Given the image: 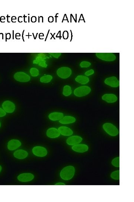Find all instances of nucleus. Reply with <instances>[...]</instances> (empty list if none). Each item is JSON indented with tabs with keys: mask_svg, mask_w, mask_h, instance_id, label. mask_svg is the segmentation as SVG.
I'll return each mask as SVG.
<instances>
[{
	"mask_svg": "<svg viewBox=\"0 0 134 202\" xmlns=\"http://www.w3.org/2000/svg\"><path fill=\"white\" fill-rule=\"evenodd\" d=\"M76 121V118L73 116H66L59 120V122L61 124H67L73 123Z\"/></svg>",
	"mask_w": 134,
	"mask_h": 202,
	"instance_id": "19",
	"label": "nucleus"
},
{
	"mask_svg": "<svg viewBox=\"0 0 134 202\" xmlns=\"http://www.w3.org/2000/svg\"><path fill=\"white\" fill-rule=\"evenodd\" d=\"M72 88L69 85H65L63 88V94L66 97H68L72 94Z\"/></svg>",
	"mask_w": 134,
	"mask_h": 202,
	"instance_id": "21",
	"label": "nucleus"
},
{
	"mask_svg": "<svg viewBox=\"0 0 134 202\" xmlns=\"http://www.w3.org/2000/svg\"><path fill=\"white\" fill-rule=\"evenodd\" d=\"M112 166L115 167H120V158L117 157L112 160Z\"/></svg>",
	"mask_w": 134,
	"mask_h": 202,
	"instance_id": "26",
	"label": "nucleus"
},
{
	"mask_svg": "<svg viewBox=\"0 0 134 202\" xmlns=\"http://www.w3.org/2000/svg\"><path fill=\"white\" fill-rule=\"evenodd\" d=\"M6 115V112L3 109L0 108V117H4Z\"/></svg>",
	"mask_w": 134,
	"mask_h": 202,
	"instance_id": "29",
	"label": "nucleus"
},
{
	"mask_svg": "<svg viewBox=\"0 0 134 202\" xmlns=\"http://www.w3.org/2000/svg\"><path fill=\"white\" fill-rule=\"evenodd\" d=\"M53 79L52 76L50 75H46L43 76L40 79V81L42 83H48L51 82Z\"/></svg>",
	"mask_w": 134,
	"mask_h": 202,
	"instance_id": "22",
	"label": "nucleus"
},
{
	"mask_svg": "<svg viewBox=\"0 0 134 202\" xmlns=\"http://www.w3.org/2000/svg\"><path fill=\"white\" fill-rule=\"evenodd\" d=\"M21 145V143L19 140L16 139L11 140L9 141L7 148L9 150H13L19 147Z\"/></svg>",
	"mask_w": 134,
	"mask_h": 202,
	"instance_id": "13",
	"label": "nucleus"
},
{
	"mask_svg": "<svg viewBox=\"0 0 134 202\" xmlns=\"http://www.w3.org/2000/svg\"><path fill=\"white\" fill-rule=\"evenodd\" d=\"M60 132L58 129L55 128H51L47 130V136L50 138H56L60 136Z\"/></svg>",
	"mask_w": 134,
	"mask_h": 202,
	"instance_id": "15",
	"label": "nucleus"
},
{
	"mask_svg": "<svg viewBox=\"0 0 134 202\" xmlns=\"http://www.w3.org/2000/svg\"><path fill=\"white\" fill-rule=\"evenodd\" d=\"M82 141V138L81 137L77 136H72L68 138L67 140V143L68 145L73 146L79 144Z\"/></svg>",
	"mask_w": 134,
	"mask_h": 202,
	"instance_id": "11",
	"label": "nucleus"
},
{
	"mask_svg": "<svg viewBox=\"0 0 134 202\" xmlns=\"http://www.w3.org/2000/svg\"><path fill=\"white\" fill-rule=\"evenodd\" d=\"M91 63L90 62L87 61H83L80 64V66L81 68H87L90 66Z\"/></svg>",
	"mask_w": 134,
	"mask_h": 202,
	"instance_id": "27",
	"label": "nucleus"
},
{
	"mask_svg": "<svg viewBox=\"0 0 134 202\" xmlns=\"http://www.w3.org/2000/svg\"><path fill=\"white\" fill-rule=\"evenodd\" d=\"M34 175L30 173H25L21 174L18 177V181L21 182H28L32 181L34 179Z\"/></svg>",
	"mask_w": 134,
	"mask_h": 202,
	"instance_id": "12",
	"label": "nucleus"
},
{
	"mask_svg": "<svg viewBox=\"0 0 134 202\" xmlns=\"http://www.w3.org/2000/svg\"><path fill=\"white\" fill-rule=\"evenodd\" d=\"M30 73L31 75L33 77H37L39 74V71L38 70L34 68H31Z\"/></svg>",
	"mask_w": 134,
	"mask_h": 202,
	"instance_id": "24",
	"label": "nucleus"
},
{
	"mask_svg": "<svg viewBox=\"0 0 134 202\" xmlns=\"http://www.w3.org/2000/svg\"><path fill=\"white\" fill-rule=\"evenodd\" d=\"M72 70L68 67H61L59 68L57 71V74L58 77L62 79H67L71 75Z\"/></svg>",
	"mask_w": 134,
	"mask_h": 202,
	"instance_id": "4",
	"label": "nucleus"
},
{
	"mask_svg": "<svg viewBox=\"0 0 134 202\" xmlns=\"http://www.w3.org/2000/svg\"><path fill=\"white\" fill-rule=\"evenodd\" d=\"M75 172V169L73 166H67L61 170L60 173V176L62 179L68 181L73 178Z\"/></svg>",
	"mask_w": 134,
	"mask_h": 202,
	"instance_id": "1",
	"label": "nucleus"
},
{
	"mask_svg": "<svg viewBox=\"0 0 134 202\" xmlns=\"http://www.w3.org/2000/svg\"><path fill=\"white\" fill-rule=\"evenodd\" d=\"M96 55L100 59L107 62L114 61L116 58L112 53H97Z\"/></svg>",
	"mask_w": 134,
	"mask_h": 202,
	"instance_id": "5",
	"label": "nucleus"
},
{
	"mask_svg": "<svg viewBox=\"0 0 134 202\" xmlns=\"http://www.w3.org/2000/svg\"><path fill=\"white\" fill-rule=\"evenodd\" d=\"M103 128L108 134L112 136H116L119 134V130L115 125L110 123H106L103 125Z\"/></svg>",
	"mask_w": 134,
	"mask_h": 202,
	"instance_id": "2",
	"label": "nucleus"
},
{
	"mask_svg": "<svg viewBox=\"0 0 134 202\" xmlns=\"http://www.w3.org/2000/svg\"><path fill=\"white\" fill-rule=\"evenodd\" d=\"M1 127V122H0V127Z\"/></svg>",
	"mask_w": 134,
	"mask_h": 202,
	"instance_id": "33",
	"label": "nucleus"
},
{
	"mask_svg": "<svg viewBox=\"0 0 134 202\" xmlns=\"http://www.w3.org/2000/svg\"><path fill=\"white\" fill-rule=\"evenodd\" d=\"M34 63L38 64L39 66L44 68H46L47 66V65L46 64V62L40 57H38L37 58L36 60L34 61Z\"/></svg>",
	"mask_w": 134,
	"mask_h": 202,
	"instance_id": "23",
	"label": "nucleus"
},
{
	"mask_svg": "<svg viewBox=\"0 0 134 202\" xmlns=\"http://www.w3.org/2000/svg\"><path fill=\"white\" fill-rule=\"evenodd\" d=\"M75 81L78 83L82 85H85L88 83L89 78L87 76L79 75L75 79Z\"/></svg>",
	"mask_w": 134,
	"mask_h": 202,
	"instance_id": "20",
	"label": "nucleus"
},
{
	"mask_svg": "<svg viewBox=\"0 0 134 202\" xmlns=\"http://www.w3.org/2000/svg\"><path fill=\"white\" fill-rule=\"evenodd\" d=\"M56 185H65V184H64V183H57Z\"/></svg>",
	"mask_w": 134,
	"mask_h": 202,
	"instance_id": "31",
	"label": "nucleus"
},
{
	"mask_svg": "<svg viewBox=\"0 0 134 202\" xmlns=\"http://www.w3.org/2000/svg\"><path fill=\"white\" fill-rule=\"evenodd\" d=\"M106 84L113 88H117L119 86L120 81L115 77H108L104 81Z\"/></svg>",
	"mask_w": 134,
	"mask_h": 202,
	"instance_id": "8",
	"label": "nucleus"
},
{
	"mask_svg": "<svg viewBox=\"0 0 134 202\" xmlns=\"http://www.w3.org/2000/svg\"><path fill=\"white\" fill-rule=\"evenodd\" d=\"M91 89L90 87L83 86L77 88L74 91V94L76 97H81L87 96L90 94Z\"/></svg>",
	"mask_w": 134,
	"mask_h": 202,
	"instance_id": "3",
	"label": "nucleus"
},
{
	"mask_svg": "<svg viewBox=\"0 0 134 202\" xmlns=\"http://www.w3.org/2000/svg\"><path fill=\"white\" fill-rule=\"evenodd\" d=\"M64 117V115L63 113L58 112L51 113L49 115V119L53 121L60 120Z\"/></svg>",
	"mask_w": 134,
	"mask_h": 202,
	"instance_id": "17",
	"label": "nucleus"
},
{
	"mask_svg": "<svg viewBox=\"0 0 134 202\" xmlns=\"http://www.w3.org/2000/svg\"><path fill=\"white\" fill-rule=\"evenodd\" d=\"M33 153L35 156L42 157L47 155V150L44 147L37 146L33 148Z\"/></svg>",
	"mask_w": 134,
	"mask_h": 202,
	"instance_id": "9",
	"label": "nucleus"
},
{
	"mask_svg": "<svg viewBox=\"0 0 134 202\" xmlns=\"http://www.w3.org/2000/svg\"><path fill=\"white\" fill-rule=\"evenodd\" d=\"M111 177L112 179L119 180L120 179V171L117 170L112 172L111 174Z\"/></svg>",
	"mask_w": 134,
	"mask_h": 202,
	"instance_id": "25",
	"label": "nucleus"
},
{
	"mask_svg": "<svg viewBox=\"0 0 134 202\" xmlns=\"http://www.w3.org/2000/svg\"><path fill=\"white\" fill-rule=\"evenodd\" d=\"M50 54L56 58H58L61 54V53H50Z\"/></svg>",
	"mask_w": 134,
	"mask_h": 202,
	"instance_id": "30",
	"label": "nucleus"
},
{
	"mask_svg": "<svg viewBox=\"0 0 134 202\" xmlns=\"http://www.w3.org/2000/svg\"><path fill=\"white\" fill-rule=\"evenodd\" d=\"M102 99L107 103H112L117 102L118 97L113 94H105L102 96Z\"/></svg>",
	"mask_w": 134,
	"mask_h": 202,
	"instance_id": "10",
	"label": "nucleus"
},
{
	"mask_svg": "<svg viewBox=\"0 0 134 202\" xmlns=\"http://www.w3.org/2000/svg\"><path fill=\"white\" fill-rule=\"evenodd\" d=\"M2 107L3 109L7 113H13L16 108L15 104L9 100L4 101L2 104Z\"/></svg>",
	"mask_w": 134,
	"mask_h": 202,
	"instance_id": "6",
	"label": "nucleus"
},
{
	"mask_svg": "<svg viewBox=\"0 0 134 202\" xmlns=\"http://www.w3.org/2000/svg\"><path fill=\"white\" fill-rule=\"evenodd\" d=\"M60 134L63 136H71L73 134V131L70 128L67 127H60L58 128Z\"/></svg>",
	"mask_w": 134,
	"mask_h": 202,
	"instance_id": "16",
	"label": "nucleus"
},
{
	"mask_svg": "<svg viewBox=\"0 0 134 202\" xmlns=\"http://www.w3.org/2000/svg\"><path fill=\"white\" fill-rule=\"evenodd\" d=\"M94 73V70L91 69L90 70L86 71L85 74L87 77V76H89L93 74Z\"/></svg>",
	"mask_w": 134,
	"mask_h": 202,
	"instance_id": "28",
	"label": "nucleus"
},
{
	"mask_svg": "<svg viewBox=\"0 0 134 202\" xmlns=\"http://www.w3.org/2000/svg\"><path fill=\"white\" fill-rule=\"evenodd\" d=\"M1 166H0V172H1Z\"/></svg>",
	"mask_w": 134,
	"mask_h": 202,
	"instance_id": "32",
	"label": "nucleus"
},
{
	"mask_svg": "<svg viewBox=\"0 0 134 202\" xmlns=\"http://www.w3.org/2000/svg\"><path fill=\"white\" fill-rule=\"evenodd\" d=\"M74 151L79 153H84L88 150V147L86 144H77L73 145L72 147Z\"/></svg>",
	"mask_w": 134,
	"mask_h": 202,
	"instance_id": "14",
	"label": "nucleus"
},
{
	"mask_svg": "<svg viewBox=\"0 0 134 202\" xmlns=\"http://www.w3.org/2000/svg\"><path fill=\"white\" fill-rule=\"evenodd\" d=\"M15 158L18 159H24L28 155V152L23 150H18L15 151L13 154Z\"/></svg>",
	"mask_w": 134,
	"mask_h": 202,
	"instance_id": "18",
	"label": "nucleus"
},
{
	"mask_svg": "<svg viewBox=\"0 0 134 202\" xmlns=\"http://www.w3.org/2000/svg\"><path fill=\"white\" fill-rule=\"evenodd\" d=\"M13 77L16 81L22 82H28L31 79L30 76L23 72H18L15 73Z\"/></svg>",
	"mask_w": 134,
	"mask_h": 202,
	"instance_id": "7",
	"label": "nucleus"
}]
</instances>
